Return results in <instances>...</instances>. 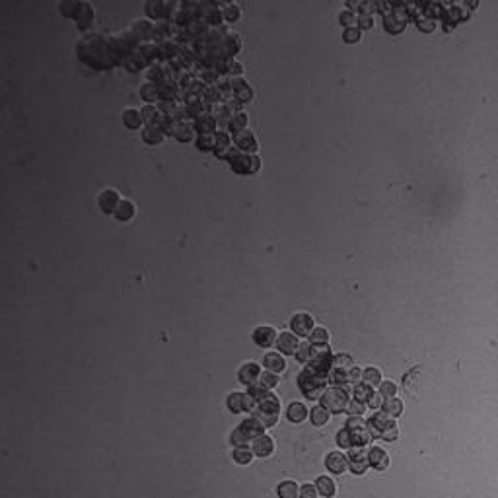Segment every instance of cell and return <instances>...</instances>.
Wrapping results in <instances>:
<instances>
[{
  "mask_svg": "<svg viewBox=\"0 0 498 498\" xmlns=\"http://www.w3.org/2000/svg\"><path fill=\"white\" fill-rule=\"evenodd\" d=\"M140 115H142V121L146 123V125H154L158 121V117H160V111H158L156 105H144L142 109H140Z\"/></svg>",
  "mask_w": 498,
  "mask_h": 498,
  "instance_id": "f907efd6",
  "label": "cell"
},
{
  "mask_svg": "<svg viewBox=\"0 0 498 498\" xmlns=\"http://www.w3.org/2000/svg\"><path fill=\"white\" fill-rule=\"evenodd\" d=\"M251 452L259 455V457H269L271 453L275 452V440L267 436V434H261L259 438L253 440V446H251Z\"/></svg>",
  "mask_w": 498,
  "mask_h": 498,
  "instance_id": "484cf974",
  "label": "cell"
},
{
  "mask_svg": "<svg viewBox=\"0 0 498 498\" xmlns=\"http://www.w3.org/2000/svg\"><path fill=\"white\" fill-rule=\"evenodd\" d=\"M333 368L351 370L352 368V358L349 356V354H333Z\"/></svg>",
  "mask_w": 498,
  "mask_h": 498,
  "instance_id": "11a10c76",
  "label": "cell"
},
{
  "mask_svg": "<svg viewBox=\"0 0 498 498\" xmlns=\"http://www.w3.org/2000/svg\"><path fill=\"white\" fill-rule=\"evenodd\" d=\"M193 129L197 130L199 135H214V132L218 130V125H216V119L213 117V113L206 111V113L199 115V117L195 119Z\"/></svg>",
  "mask_w": 498,
  "mask_h": 498,
  "instance_id": "603a6c76",
  "label": "cell"
},
{
  "mask_svg": "<svg viewBox=\"0 0 498 498\" xmlns=\"http://www.w3.org/2000/svg\"><path fill=\"white\" fill-rule=\"evenodd\" d=\"M378 391H379V395L388 401V399H395L397 393H399V388H397L395 381H381V386H379Z\"/></svg>",
  "mask_w": 498,
  "mask_h": 498,
  "instance_id": "681fc988",
  "label": "cell"
},
{
  "mask_svg": "<svg viewBox=\"0 0 498 498\" xmlns=\"http://www.w3.org/2000/svg\"><path fill=\"white\" fill-rule=\"evenodd\" d=\"M218 6H220L222 18H224L226 24H232V22H238L240 20L241 10L238 4H234V2H218Z\"/></svg>",
  "mask_w": 498,
  "mask_h": 498,
  "instance_id": "4dcf8cb0",
  "label": "cell"
},
{
  "mask_svg": "<svg viewBox=\"0 0 498 498\" xmlns=\"http://www.w3.org/2000/svg\"><path fill=\"white\" fill-rule=\"evenodd\" d=\"M251 339L257 347H263V349H269L273 344H277L278 335L275 331V327L271 325H261V327H255L253 333H251Z\"/></svg>",
  "mask_w": 498,
  "mask_h": 498,
  "instance_id": "7c38bea8",
  "label": "cell"
},
{
  "mask_svg": "<svg viewBox=\"0 0 498 498\" xmlns=\"http://www.w3.org/2000/svg\"><path fill=\"white\" fill-rule=\"evenodd\" d=\"M144 10H146L148 20H156V22L171 20L177 10V2H169V0H164V2H162V0H154V2H148Z\"/></svg>",
  "mask_w": 498,
  "mask_h": 498,
  "instance_id": "ba28073f",
  "label": "cell"
},
{
  "mask_svg": "<svg viewBox=\"0 0 498 498\" xmlns=\"http://www.w3.org/2000/svg\"><path fill=\"white\" fill-rule=\"evenodd\" d=\"M384 401H386V399L379 395V391H374V393L370 395L368 401H366V407H372V409H381Z\"/></svg>",
  "mask_w": 498,
  "mask_h": 498,
  "instance_id": "be15d7a7",
  "label": "cell"
},
{
  "mask_svg": "<svg viewBox=\"0 0 498 498\" xmlns=\"http://www.w3.org/2000/svg\"><path fill=\"white\" fill-rule=\"evenodd\" d=\"M317 489H315V485H304L302 489H300V496L302 498H317Z\"/></svg>",
  "mask_w": 498,
  "mask_h": 498,
  "instance_id": "e7e4bbea",
  "label": "cell"
},
{
  "mask_svg": "<svg viewBox=\"0 0 498 498\" xmlns=\"http://www.w3.org/2000/svg\"><path fill=\"white\" fill-rule=\"evenodd\" d=\"M78 4L80 2H70V0H65V2H61V6H59V10H61V14L65 16V18H72L76 16V10H78Z\"/></svg>",
  "mask_w": 498,
  "mask_h": 498,
  "instance_id": "9f6ffc18",
  "label": "cell"
},
{
  "mask_svg": "<svg viewBox=\"0 0 498 498\" xmlns=\"http://www.w3.org/2000/svg\"><path fill=\"white\" fill-rule=\"evenodd\" d=\"M232 90H234V98L241 103H247L253 100V88L247 84L245 78H232Z\"/></svg>",
  "mask_w": 498,
  "mask_h": 498,
  "instance_id": "7402d4cb",
  "label": "cell"
},
{
  "mask_svg": "<svg viewBox=\"0 0 498 498\" xmlns=\"http://www.w3.org/2000/svg\"><path fill=\"white\" fill-rule=\"evenodd\" d=\"M389 463H391V459H389L388 452H386L384 448L372 446V448L368 450V465L370 467H374L376 471H386L389 467Z\"/></svg>",
  "mask_w": 498,
  "mask_h": 498,
  "instance_id": "9a60e30c",
  "label": "cell"
},
{
  "mask_svg": "<svg viewBox=\"0 0 498 498\" xmlns=\"http://www.w3.org/2000/svg\"><path fill=\"white\" fill-rule=\"evenodd\" d=\"M216 88H218V93H220L222 102H228L234 98V90H232V78H220L216 82Z\"/></svg>",
  "mask_w": 498,
  "mask_h": 498,
  "instance_id": "bcb514c9",
  "label": "cell"
},
{
  "mask_svg": "<svg viewBox=\"0 0 498 498\" xmlns=\"http://www.w3.org/2000/svg\"><path fill=\"white\" fill-rule=\"evenodd\" d=\"M135 213H137V208H135V204L130 203V201H125V199H121L119 206H117V210H115V218L119 222H127L130 220L132 216H135Z\"/></svg>",
  "mask_w": 498,
  "mask_h": 498,
  "instance_id": "8d00e7d4",
  "label": "cell"
},
{
  "mask_svg": "<svg viewBox=\"0 0 498 498\" xmlns=\"http://www.w3.org/2000/svg\"><path fill=\"white\" fill-rule=\"evenodd\" d=\"M74 22H76V26L82 29V31H88V29L92 28L93 8H92V4H90V2H80V4H78V10H76Z\"/></svg>",
  "mask_w": 498,
  "mask_h": 498,
  "instance_id": "e0dca14e",
  "label": "cell"
},
{
  "mask_svg": "<svg viewBox=\"0 0 498 498\" xmlns=\"http://www.w3.org/2000/svg\"><path fill=\"white\" fill-rule=\"evenodd\" d=\"M278 411H280V401H278V397L271 391L267 397H263L261 401H257L255 411H253V418H257L259 423L265 426V430H267V428L277 425Z\"/></svg>",
  "mask_w": 498,
  "mask_h": 498,
  "instance_id": "7a4b0ae2",
  "label": "cell"
},
{
  "mask_svg": "<svg viewBox=\"0 0 498 498\" xmlns=\"http://www.w3.org/2000/svg\"><path fill=\"white\" fill-rule=\"evenodd\" d=\"M381 372H379L378 368H374V366H370V368L362 370V384L364 386H368V388H379L381 386Z\"/></svg>",
  "mask_w": 498,
  "mask_h": 498,
  "instance_id": "d6a6232c",
  "label": "cell"
},
{
  "mask_svg": "<svg viewBox=\"0 0 498 498\" xmlns=\"http://www.w3.org/2000/svg\"><path fill=\"white\" fill-rule=\"evenodd\" d=\"M290 329H292L296 337H310L312 331L315 329L314 317L310 314H305V312H300V314H296L290 319Z\"/></svg>",
  "mask_w": 498,
  "mask_h": 498,
  "instance_id": "30bf717a",
  "label": "cell"
},
{
  "mask_svg": "<svg viewBox=\"0 0 498 498\" xmlns=\"http://www.w3.org/2000/svg\"><path fill=\"white\" fill-rule=\"evenodd\" d=\"M368 467H370L368 450H364V448H352L351 453H349V469L354 475H362V473H366Z\"/></svg>",
  "mask_w": 498,
  "mask_h": 498,
  "instance_id": "5bb4252c",
  "label": "cell"
},
{
  "mask_svg": "<svg viewBox=\"0 0 498 498\" xmlns=\"http://www.w3.org/2000/svg\"><path fill=\"white\" fill-rule=\"evenodd\" d=\"M314 352H315V347L310 341H305V342H300V347H298V351H296L294 356L298 362L308 364V362L312 360V356H314Z\"/></svg>",
  "mask_w": 498,
  "mask_h": 498,
  "instance_id": "b9f144b4",
  "label": "cell"
},
{
  "mask_svg": "<svg viewBox=\"0 0 498 498\" xmlns=\"http://www.w3.org/2000/svg\"><path fill=\"white\" fill-rule=\"evenodd\" d=\"M362 39V31L358 28H347L342 31V41L349 43V45H354Z\"/></svg>",
  "mask_w": 498,
  "mask_h": 498,
  "instance_id": "db71d44e",
  "label": "cell"
},
{
  "mask_svg": "<svg viewBox=\"0 0 498 498\" xmlns=\"http://www.w3.org/2000/svg\"><path fill=\"white\" fill-rule=\"evenodd\" d=\"M174 137H176L179 142H183V144L191 142V140L195 139L193 125H191V123H177L176 130H174Z\"/></svg>",
  "mask_w": 498,
  "mask_h": 498,
  "instance_id": "836d02e7",
  "label": "cell"
},
{
  "mask_svg": "<svg viewBox=\"0 0 498 498\" xmlns=\"http://www.w3.org/2000/svg\"><path fill=\"white\" fill-rule=\"evenodd\" d=\"M78 56L95 70H105L113 65H121V56L111 35H86L78 43Z\"/></svg>",
  "mask_w": 498,
  "mask_h": 498,
  "instance_id": "6da1fadb",
  "label": "cell"
},
{
  "mask_svg": "<svg viewBox=\"0 0 498 498\" xmlns=\"http://www.w3.org/2000/svg\"><path fill=\"white\" fill-rule=\"evenodd\" d=\"M298 347H300V341H298V337H296L292 331H284V333H280V335H278L277 349H278V352H280V354L292 356V354H296Z\"/></svg>",
  "mask_w": 498,
  "mask_h": 498,
  "instance_id": "2e32d148",
  "label": "cell"
},
{
  "mask_svg": "<svg viewBox=\"0 0 498 498\" xmlns=\"http://www.w3.org/2000/svg\"><path fill=\"white\" fill-rule=\"evenodd\" d=\"M121 119H123V125H125L127 129H130V130L140 129V125L144 123L139 109H127L125 113H123V117H121Z\"/></svg>",
  "mask_w": 498,
  "mask_h": 498,
  "instance_id": "e575fe53",
  "label": "cell"
},
{
  "mask_svg": "<svg viewBox=\"0 0 498 498\" xmlns=\"http://www.w3.org/2000/svg\"><path fill=\"white\" fill-rule=\"evenodd\" d=\"M277 492L280 498H298L300 489H298V485H296L294 481H284V483L278 485Z\"/></svg>",
  "mask_w": 498,
  "mask_h": 498,
  "instance_id": "7bdbcfd3",
  "label": "cell"
},
{
  "mask_svg": "<svg viewBox=\"0 0 498 498\" xmlns=\"http://www.w3.org/2000/svg\"><path fill=\"white\" fill-rule=\"evenodd\" d=\"M247 121H249L247 113H245V111H240V113H236V115L232 117L230 129L228 130H230L232 135H236V132H240V130L247 129Z\"/></svg>",
  "mask_w": 498,
  "mask_h": 498,
  "instance_id": "f6af8a7d",
  "label": "cell"
},
{
  "mask_svg": "<svg viewBox=\"0 0 498 498\" xmlns=\"http://www.w3.org/2000/svg\"><path fill=\"white\" fill-rule=\"evenodd\" d=\"M362 384V368H356V366H352L351 370H349V388H356V386H360Z\"/></svg>",
  "mask_w": 498,
  "mask_h": 498,
  "instance_id": "680465c9",
  "label": "cell"
},
{
  "mask_svg": "<svg viewBox=\"0 0 498 498\" xmlns=\"http://www.w3.org/2000/svg\"><path fill=\"white\" fill-rule=\"evenodd\" d=\"M364 411H366V405L360 403V401H354V399H352L349 409H347V413H349L351 416H362L364 415Z\"/></svg>",
  "mask_w": 498,
  "mask_h": 498,
  "instance_id": "6125c7cd",
  "label": "cell"
},
{
  "mask_svg": "<svg viewBox=\"0 0 498 498\" xmlns=\"http://www.w3.org/2000/svg\"><path fill=\"white\" fill-rule=\"evenodd\" d=\"M263 432H265V426L261 425L257 418L251 416V418H245V420L234 430V434H232V444H234V446H247L249 442H253V440L259 438Z\"/></svg>",
  "mask_w": 498,
  "mask_h": 498,
  "instance_id": "8992f818",
  "label": "cell"
},
{
  "mask_svg": "<svg viewBox=\"0 0 498 498\" xmlns=\"http://www.w3.org/2000/svg\"><path fill=\"white\" fill-rule=\"evenodd\" d=\"M278 381H280L278 374H273V372H263V374H261V379H259V384H263L267 389L277 388Z\"/></svg>",
  "mask_w": 498,
  "mask_h": 498,
  "instance_id": "6f0895ef",
  "label": "cell"
},
{
  "mask_svg": "<svg viewBox=\"0 0 498 498\" xmlns=\"http://www.w3.org/2000/svg\"><path fill=\"white\" fill-rule=\"evenodd\" d=\"M119 203H121L119 193L113 191V189H105V191H102L100 197H98V204H100V208H102L105 214H115Z\"/></svg>",
  "mask_w": 498,
  "mask_h": 498,
  "instance_id": "d6986e66",
  "label": "cell"
},
{
  "mask_svg": "<svg viewBox=\"0 0 498 498\" xmlns=\"http://www.w3.org/2000/svg\"><path fill=\"white\" fill-rule=\"evenodd\" d=\"M298 388H300V391L304 393L305 399L315 401V399H319V397L325 393V389H327V378L317 376V374H314L312 370L304 368L302 370V374L298 376Z\"/></svg>",
  "mask_w": 498,
  "mask_h": 498,
  "instance_id": "3957f363",
  "label": "cell"
},
{
  "mask_svg": "<svg viewBox=\"0 0 498 498\" xmlns=\"http://www.w3.org/2000/svg\"><path fill=\"white\" fill-rule=\"evenodd\" d=\"M339 22H341V26H344V29L356 28L358 26V14L351 12V10H344V12H341V16H339Z\"/></svg>",
  "mask_w": 498,
  "mask_h": 498,
  "instance_id": "f5cc1de1",
  "label": "cell"
},
{
  "mask_svg": "<svg viewBox=\"0 0 498 498\" xmlns=\"http://www.w3.org/2000/svg\"><path fill=\"white\" fill-rule=\"evenodd\" d=\"M351 393H349V389L347 388H337V386H333V388L325 389V393L321 395V403L319 405H323L331 415H341L342 411H347L349 409V405H351Z\"/></svg>",
  "mask_w": 498,
  "mask_h": 498,
  "instance_id": "277c9868",
  "label": "cell"
},
{
  "mask_svg": "<svg viewBox=\"0 0 498 498\" xmlns=\"http://www.w3.org/2000/svg\"><path fill=\"white\" fill-rule=\"evenodd\" d=\"M132 31L137 33V35L146 43V41H152V43H156V24L154 22H150L148 18L144 20H137L135 24H132Z\"/></svg>",
  "mask_w": 498,
  "mask_h": 498,
  "instance_id": "ac0fdd59",
  "label": "cell"
},
{
  "mask_svg": "<svg viewBox=\"0 0 498 498\" xmlns=\"http://www.w3.org/2000/svg\"><path fill=\"white\" fill-rule=\"evenodd\" d=\"M416 26L420 28V31H426V33H428V31H432V29L436 28V22L428 20L425 14H420V16L416 18Z\"/></svg>",
  "mask_w": 498,
  "mask_h": 498,
  "instance_id": "94428289",
  "label": "cell"
},
{
  "mask_svg": "<svg viewBox=\"0 0 498 498\" xmlns=\"http://www.w3.org/2000/svg\"><path fill=\"white\" fill-rule=\"evenodd\" d=\"M366 425H368V430H370V436H372V438H381L384 432H388L389 428L395 426L397 423L388 415V413L378 411V413H374V415L370 416Z\"/></svg>",
  "mask_w": 498,
  "mask_h": 498,
  "instance_id": "9c48e42d",
  "label": "cell"
},
{
  "mask_svg": "<svg viewBox=\"0 0 498 498\" xmlns=\"http://www.w3.org/2000/svg\"><path fill=\"white\" fill-rule=\"evenodd\" d=\"M356 28L360 31H368V29L374 28V16L372 14H360L358 16V26Z\"/></svg>",
  "mask_w": 498,
  "mask_h": 498,
  "instance_id": "91938a15",
  "label": "cell"
},
{
  "mask_svg": "<svg viewBox=\"0 0 498 498\" xmlns=\"http://www.w3.org/2000/svg\"><path fill=\"white\" fill-rule=\"evenodd\" d=\"M232 144L238 148L240 152H247V154H255L259 148L255 135L247 129L240 130V132H236V135H232Z\"/></svg>",
  "mask_w": 498,
  "mask_h": 498,
  "instance_id": "8fae6325",
  "label": "cell"
},
{
  "mask_svg": "<svg viewBox=\"0 0 498 498\" xmlns=\"http://www.w3.org/2000/svg\"><path fill=\"white\" fill-rule=\"evenodd\" d=\"M140 98L146 102V105H154V102H160V93H158V86L156 84L146 82L142 88H140Z\"/></svg>",
  "mask_w": 498,
  "mask_h": 498,
  "instance_id": "f35d334b",
  "label": "cell"
},
{
  "mask_svg": "<svg viewBox=\"0 0 498 498\" xmlns=\"http://www.w3.org/2000/svg\"><path fill=\"white\" fill-rule=\"evenodd\" d=\"M261 366L259 364H255V362H247V364H243L240 368V381L243 384V386H255L259 379H261Z\"/></svg>",
  "mask_w": 498,
  "mask_h": 498,
  "instance_id": "44dd1931",
  "label": "cell"
},
{
  "mask_svg": "<svg viewBox=\"0 0 498 498\" xmlns=\"http://www.w3.org/2000/svg\"><path fill=\"white\" fill-rule=\"evenodd\" d=\"M308 341L312 342L315 349H319V347H329V331H327L325 327H315L314 331H312V335L308 337Z\"/></svg>",
  "mask_w": 498,
  "mask_h": 498,
  "instance_id": "74e56055",
  "label": "cell"
},
{
  "mask_svg": "<svg viewBox=\"0 0 498 498\" xmlns=\"http://www.w3.org/2000/svg\"><path fill=\"white\" fill-rule=\"evenodd\" d=\"M214 142H216V144H214V156L224 160L226 152L234 146V144H232V135L228 132V130L218 129L216 132H214Z\"/></svg>",
  "mask_w": 498,
  "mask_h": 498,
  "instance_id": "cb8c5ba5",
  "label": "cell"
},
{
  "mask_svg": "<svg viewBox=\"0 0 498 498\" xmlns=\"http://www.w3.org/2000/svg\"><path fill=\"white\" fill-rule=\"evenodd\" d=\"M146 78L150 84H160L166 80L164 76V68H162V63H154L146 68Z\"/></svg>",
  "mask_w": 498,
  "mask_h": 498,
  "instance_id": "ee69618b",
  "label": "cell"
},
{
  "mask_svg": "<svg viewBox=\"0 0 498 498\" xmlns=\"http://www.w3.org/2000/svg\"><path fill=\"white\" fill-rule=\"evenodd\" d=\"M263 366L267 368V372L280 374L286 368V360L280 352H269V354H265V358H263Z\"/></svg>",
  "mask_w": 498,
  "mask_h": 498,
  "instance_id": "f1b7e54d",
  "label": "cell"
},
{
  "mask_svg": "<svg viewBox=\"0 0 498 498\" xmlns=\"http://www.w3.org/2000/svg\"><path fill=\"white\" fill-rule=\"evenodd\" d=\"M407 24H409V8L401 2L391 4V10L384 14V28L391 35H399L401 31H405Z\"/></svg>",
  "mask_w": 498,
  "mask_h": 498,
  "instance_id": "5b68a950",
  "label": "cell"
},
{
  "mask_svg": "<svg viewBox=\"0 0 498 498\" xmlns=\"http://www.w3.org/2000/svg\"><path fill=\"white\" fill-rule=\"evenodd\" d=\"M232 169L240 176H251V174H257L261 169V160L257 154H247V152H240L238 156L230 162Z\"/></svg>",
  "mask_w": 498,
  "mask_h": 498,
  "instance_id": "52a82bcc",
  "label": "cell"
},
{
  "mask_svg": "<svg viewBox=\"0 0 498 498\" xmlns=\"http://www.w3.org/2000/svg\"><path fill=\"white\" fill-rule=\"evenodd\" d=\"M423 14H425L428 20L436 22L438 18H444L446 16V4H440V2H426L423 6Z\"/></svg>",
  "mask_w": 498,
  "mask_h": 498,
  "instance_id": "d590c367",
  "label": "cell"
},
{
  "mask_svg": "<svg viewBox=\"0 0 498 498\" xmlns=\"http://www.w3.org/2000/svg\"><path fill=\"white\" fill-rule=\"evenodd\" d=\"M325 465L335 475H342L344 471H349V457L342 452H331L325 457Z\"/></svg>",
  "mask_w": 498,
  "mask_h": 498,
  "instance_id": "ffe728a7",
  "label": "cell"
},
{
  "mask_svg": "<svg viewBox=\"0 0 498 498\" xmlns=\"http://www.w3.org/2000/svg\"><path fill=\"white\" fill-rule=\"evenodd\" d=\"M308 407L304 405V403H300V401H294V403H290L288 405V409H286V418L292 423V425H300V423H304L305 418H308Z\"/></svg>",
  "mask_w": 498,
  "mask_h": 498,
  "instance_id": "83f0119b",
  "label": "cell"
},
{
  "mask_svg": "<svg viewBox=\"0 0 498 498\" xmlns=\"http://www.w3.org/2000/svg\"><path fill=\"white\" fill-rule=\"evenodd\" d=\"M210 113H213V117L216 119V125H218V129H222V130H228V129H230V123H232V117H234V113H232V111L228 109V107H226V103L220 102V103H216V105H213Z\"/></svg>",
  "mask_w": 498,
  "mask_h": 498,
  "instance_id": "d4e9b609",
  "label": "cell"
},
{
  "mask_svg": "<svg viewBox=\"0 0 498 498\" xmlns=\"http://www.w3.org/2000/svg\"><path fill=\"white\" fill-rule=\"evenodd\" d=\"M397 438H399V426H391L388 432H384V436H381V440H386V442H395Z\"/></svg>",
  "mask_w": 498,
  "mask_h": 498,
  "instance_id": "03108f58",
  "label": "cell"
},
{
  "mask_svg": "<svg viewBox=\"0 0 498 498\" xmlns=\"http://www.w3.org/2000/svg\"><path fill=\"white\" fill-rule=\"evenodd\" d=\"M121 66L127 70V72H140V70H144V68H148V63L144 61V56L139 53V49L135 51V53H130V55H127L123 61H121Z\"/></svg>",
  "mask_w": 498,
  "mask_h": 498,
  "instance_id": "4316f807",
  "label": "cell"
},
{
  "mask_svg": "<svg viewBox=\"0 0 498 498\" xmlns=\"http://www.w3.org/2000/svg\"><path fill=\"white\" fill-rule=\"evenodd\" d=\"M374 393V389L368 388V386H364V384H360V386H356V388L352 389V397H354V401H360V403H364L366 405V401L370 399V395Z\"/></svg>",
  "mask_w": 498,
  "mask_h": 498,
  "instance_id": "816d5d0a",
  "label": "cell"
},
{
  "mask_svg": "<svg viewBox=\"0 0 498 498\" xmlns=\"http://www.w3.org/2000/svg\"><path fill=\"white\" fill-rule=\"evenodd\" d=\"M224 103H226V107H228V109H230L232 113H234V115H236V113H240L241 107H243V103L238 102L236 98H232V100H228V102H224Z\"/></svg>",
  "mask_w": 498,
  "mask_h": 498,
  "instance_id": "003e7915",
  "label": "cell"
},
{
  "mask_svg": "<svg viewBox=\"0 0 498 498\" xmlns=\"http://www.w3.org/2000/svg\"><path fill=\"white\" fill-rule=\"evenodd\" d=\"M214 144H216L214 142V135H199L195 139V146L201 152H210V150L214 152Z\"/></svg>",
  "mask_w": 498,
  "mask_h": 498,
  "instance_id": "7dc6e473",
  "label": "cell"
},
{
  "mask_svg": "<svg viewBox=\"0 0 498 498\" xmlns=\"http://www.w3.org/2000/svg\"><path fill=\"white\" fill-rule=\"evenodd\" d=\"M164 139H166V135L158 129V127H154V125H146V127L142 129V140H144L146 144H150V146H156V144H160Z\"/></svg>",
  "mask_w": 498,
  "mask_h": 498,
  "instance_id": "1f68e13d",
  "label": "cell"
},
{
  "mask_svg": "<svg viewBox=\"0 0 498 498\" xmlns=\"http://www.w3.org/2000/svg\"><path fill=\"white\" fill-rule=\"evenodd\" d=\"M257 401L249 393H232L228 397V409L232 413H245V411H255Z\"/></svg>",
  "mask_w": 498,
  "mask_h": 498,
  "instance_id": "4fadbf2b",
  "label": "cell"
},
{
  "mask_svg": "<svg viewBox=\"0 0 498 498\" xmlns=\"http://www.w3.org/2000/svg\"><path fill=\"white\" fill-rule=\"evenodd\" d=\"M251 457H253V452L249 450L247 446H236V450H234V462L245 465V463L251 462Z\"/></svg>",
  "mask_w": 498,
  "mask_h": 498,
  "instance_id": "c3c4849f",
  "label": "cell"
},
{
  "mask_svg": "<svg viewBox=\"0 0 498 498\" xmlns=\"http://www.w3.org/2000/svg\"><path fill=\"white\" fill-rule=\"evenodd\" d=\"M329 416H331V413H329L323 405H315L314 409H312V413H310V418H312V425L314 426L327 425Z\"/></svg>",
  "mask_w": 498,
  "mask_h": 498,
  "instance_id": "60d3db41",
  "label": "cell"
},
{
  "mask_svg": "<svg viewBox=\"0 0 498 498\" xmlns=\"http://www.w3.org/2000/svg\"><path fill=\"white\" fill-rule=\"evenodd\" d=\"M381 411L384 413H388L391 418H397V416L403 415V401L401 399H388V401H384V405H381Z\"/></svg>",
  "mask_w": 498,
  "mask_h": 498,
  "instance_id": "ab89813d",
  "label": "cell"
},
{
  "mask_svg": "<svg viewBox=\"0 0 498 498\" xmlns=\"http://www.w3.org/2000/svg\"><path fill=\"white\" fill-rule=\"evenodd\" d=\"M315 489H317V492H319L323 498H333L335 494H337V485H335V481H333L331 477H325V475L315 481Z\"/></svg>",
  "mask_w": 498,
  "mask_h": 498,
  "instance_id": "f546056e",
  "label": "cell"
}]
</instances>
